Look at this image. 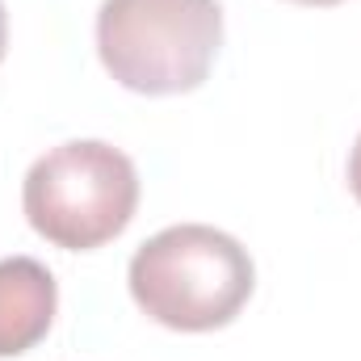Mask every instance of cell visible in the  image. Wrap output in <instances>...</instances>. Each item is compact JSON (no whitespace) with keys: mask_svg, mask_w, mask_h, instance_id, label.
Wrapping results in <instances>:
<instances>
[{"mask_svg":"<svg viewBox=\"0 0 361 361\" xmlns=\"http://www.w3.org/2000/svg\"><path fill=\"white\" fill-rule=\"evenodd\" d=\"M130 298L173 332L227 328L252 298L257 269L248 248L206 223H177L130 257Z\"/></svg>","mask_w":361,"mask_h":361,"instance_id":"cell-1","label":"cell"},{"mask_svg":"<svg viewBox=\"0 0 361 361\" xmlns=\"http://www.w3.org/2000/svg\"><path fill=\"white\" fill-rule=\"evenodd\" d=\"M223 47L219 0H101L97 55L130 92H193Z\"/></svg>","mask_w":361,"mask_h":361,"instance_id":"cell-2","label":"cell"},{"mask_svg":"<svg viewBox=\"0 0 361 361\" xmlns=\"http://www.w3.org/2000/svg\"><path fill=\"white\" fill-rule=\"evenodd\" d=\"M139 206V173L126 152L101 139H72L34 160L21 185L30 227L68 252L118 240Z\"/></svg>","mask_w":361,"mask_h":361,"instance_id":"cell-3","label":"cell"},{"mask_svg":"<svg viewBox=\"0 0 361 361\" xmlns=\"http://www.w3.org/2000/svg\"><path fill=\"white\" fill-rule=\"evenodd\" d=\"M59 307V286L34 257L0 261V357H21L47 341Z\"/></svg>","mask_w":361,"mask_h":361,"instance_id":"cell-4","label":"cell"},{"mask_svg":"<svg viewBox=\"0 0 361 361\" xmlns=\"http://www.w3.org/2000/svg\"><path fill=\"white\" fill-rule=\"evenodd\" d=\"M349 189L361 202V135H357V143H353V152H349Z\"/></svg>","mask_w":361,"mask_h":361,"instance_id":"cell-5","label":"cell"},{"mask_svg":"<svg viewBox=\"0 0 361 361\" xmlns=\"http://www.w3.org/2000/svg\"><path fill=\"white\" fill-rule=\"evenodd\" d=\"M4 47H8V13H4V0H0V59H4Z\"/></svg>","mask_w":361,"mask_h":361,"instance_id":"cell-6","label":"cell"},{"mask_svg":"<svg viewBox=\"0 0 361 361\" xmlns=\"http://www.w3.org/2000/svg\"><path fill=\"white\" fill-rule=\"evenodd\" d=\"M290 4H311V8H328V4H341V0H290Z\"/></svg>","mask_w":361,"mask_h":361,"instance_id":"cell-7","label":"cell"}]
</instances>
